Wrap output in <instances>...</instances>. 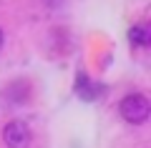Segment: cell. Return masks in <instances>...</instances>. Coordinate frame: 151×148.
I'll return each instance as SVG.
<instances>
[{
	"label": "cell",
	"instance_id": "cell-1",
	"mask_svg": "<svg viewBox=\"0 0 151 148\" xmlns=\"http://www.w3.org/2000/svg\"><path fill=\"white\" fill-rule=\"evenodd\" d=\"M119 116L131 126H144L151 116V103L144 93H129L119 103Z\"/></svg>",
	"mask_w": 151,
	"mask_h": 148
},
{
	"label": "cell",
	"instance_id": "cell-2",
	"mask_svg": "<svg viewBox=\"0 0 151 148\" xmlns=\"http://www.w3.org/2000/svg\"><path fill=\"white\" fill-rule=\"evenodd\" d=\"M3 143L8 148H28L30 146V131L23 121L13 118L3 126Z\"/></svg>",
	"mask_w": 151,
	"mask_h": 148
},
{
	"label": "cell",
	"instance_id": "cell-3",
	"mask_svg": "<svg viewBox=\"0 0 151 148\" xmlns=\"http://www.w3.org/2000/svg\"><path fill=\"white\" fill-rule=\"evenodd\" d=\"M129 40L134 48H149L151 45V30H149V23H134L129 28Z\"/></svg>",
	"mask_w": 151,
	"mask_h": 148
},
{
	"label": "cell",
	"instance_id": "cell-4",
	"mask_svg": "<svg viewBox=\"0 0 151 148\" xmlns=\"http://www.w3.org/2000/svg\"><path fill=\"white\" fill-rule=\"evenodd\" d=\"M60 3H65V0H45V5H48V8H58Z\"/></svg>",
	"mask_w": 151,
	"mask_h": 148
},
{
	"label": "cell",
	"instance_id": "cell-5",
	"mask_svg": "<svg viewBox=\"0 0 151 148\" xmlns=\"http://www.w3.org/2000/svg\"><path fill=\"white\" fill-rule=\"evenodd\" d=\"M3 43H5V35H3V30H0V48H3Z\"/></svg>",
	"mask_w": 151,
	"mask_h": 148
}]
</instances>
